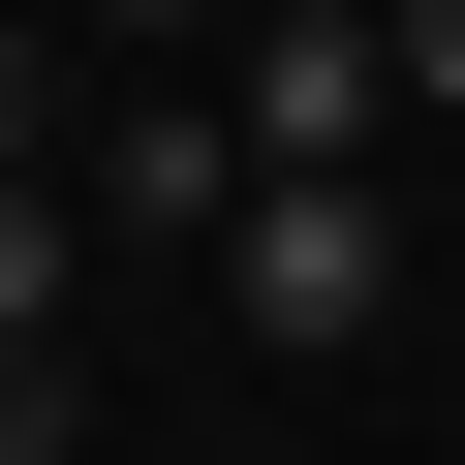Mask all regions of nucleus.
Wrapping results in <instances>:
<instances>
[{
  "label": "nucleus",
  "instance_id": "f257e3e1",
  "mask_svg": "<svg viewBox=\"0 0 465 465\" xmlns=\"http://www.w3.org/2000/svg\"><path fill=\"white\" fill-rule=\"evenodd\" d=\"M217 124H249V186H372V124H403V32H372V0H249Z\"/></svg>",
  "mask_w": 465,
  "mask_h": 465
},
{
  "label": "nucleus",
  "instance_id": "f03ea898",
  "mask_svg": "<svg viewBox=\"0 0 465 465\" xmlns=\"http://www.w3.org/2000/svg\"><path fill=\"white\" fill-rule=\"evenodd\" d=\"M217 311H249L280 372H341V341L403 311V249H372V186H249V217H217Z\"/></svg>",
  "mask_w": 465,
  "mask_h": 465
},
{
  "label": "nucleus",
  "instance_id": "7ed1b4c3",
  "mask_svg": "<svg viewBox=\"0 0 465 465\" xmlns=\"http://www.w3.org/2000/svg\"><path fill=\"white\" fill-rule=\"evenodd\" d=\"M63 186H94V249H124V280H217V217H249V124H217V94L155 63V94L63 155Z\"/></svg>",
  "mask_w": 465,
  "mask_h": 465
},
{
  "label": "nucleus",
  "instance_id": "20e7f679",
  "mask_svg": "<svg viewBox=\"0 0 465 465\" xmlns=\"http://www.w3.org/2000/svg\"><path fill=\"white\" fill-rule=\"evenodd\" d=\"M94 280H124V249H94V186H63V155H0V341H63Z\"/></svg>",
  "mask_w": 465,
  "mask_h": 465
},
{
  "label": "nucleus",
  "instance_id": "39448f33",
  "mask_svg": "<svg viewBox=\"0 0 465 465\" xmlns=\"http://www.w3.org/2000/svg\"><path fill=\"white\" fill-rule=\"evenodd\" d=\"M0 465H94V372L63 341H0Z\"/></svg>",
  "mask_w": 465,
  "mask_h": 465
},
{
  "label": "nucleus",
  "instance_id": "423d86ee",
  "mask_svg": "<svg viewBox=\"0 0 465 465\" xmlns=\"http://www.w3.org/2000/svg\"><path fill=\"white\" fill-rule=\"evenodd\" d=\"M372 32H403V124H465V0H372Z\"/></svg>",
  "mask_w": 465,
  "mask_h": 465
},
{
  "label": "nucleus",
  "instance_id": "0eeeda50",
  "mask_svg": "<svg viewBox=\"0 0 465 465\" xmlns=\"http://www.w3.org/2000/svg\"><path fill=\"white\" fill-rule=\"evenodd\" d=\"M0 155H63V63H32V32H0Z\"/></svg>",
  "mask_w": 465,
  "mask_h": 465
},
{
  "label": "nucleus",
  "instance_id": "6e6552de",
  "mask_svg": "<svg viewBox=\"0 0 465 465\" xmlns=\"http://www.w3.org/2000/svg\"><path fill=\"white\" fill-rule=\"evenodd\" d=\"M94 32H155V63H186V32H249V0H94Z\"/></svg>",
  "mask_w": 465,
  "mask_h": 465
},
{
  "label": "nucleus",
  "instance_id": "1a4fd4ad",
  "mask_svg": "<svg viewBox=\"0 0 465 465\" xmlns=\"http://www.w3.org/2000/svg\"><path fill=\"white\" fill-rule=\"evenodd\" d=\"M217 465H280V434H217Z\"/></svg>",
  "mask_w": 465,
  "mask_h": 465
}]
</instances>
